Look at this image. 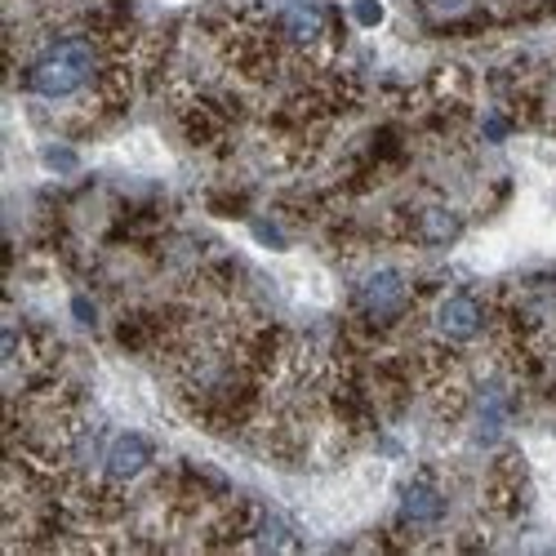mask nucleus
<instances>
[{
	"mask_svg": "<svg viewBox=\"0 0 556 556\" xmlns=\"http://www.w3.org/2000/svg\"><path fill=\"white\" fill-rule=\"evenodd\" d=\"M108 63H112V50L94 31H63L45 45L23 80L36 99H72L80 89L99 85Z\"/></svg>",
	"mask_w": 556,
	"mask_h": 556,
	"instance_id": "1",
	"label": "nucleus"
},
{
	"mask_svg": "<svg viewBox=\"0 0 556 556\" xmlns=\"http://www.w3.org/2000/svg\"><path fill=\"white\" fill-rule=\"evenodd\" d=\"M356 312L365 326H375V330H388L396 326V320L409 312V281H405V271L401 267H375L361 281L356 290Z\"/></svg>",
	"mask_w": 556,
	"mask_h": 556,
	"instance_id": "2",
	"label": "nucleus"
},
{
	"mask_svg": "<svg viewBox=\"0 0 556 556\" xmlns=\"http://www.w3.org/2000/svg\"><path fill=\"white\" fill-rule=\"evenodd\" d=\"M330 23H334V14L326 5H316V0H290L281 18H276V36H281L294 54L316 59L330 40Z\"/></svg>",
	"mask_w": 556,
	"mask_h": 556,
	"instance_id": "3",
	"label": "nucleus"
},
{
	"mask_svg": "<svg viewBox=\"0 0 556 556\" xmlns=\"http://www.w3.org/2000/svg\"><path fill=\"white\" fill-rule=\"evenodd\" d=\"M485 320H490V312L472 290H454L437 307V339L450 348H463L485 334Z\"/></svg>",
	"mask_w": 556,
	"mask_h": 556,
	"instance_id": "4",
	"label": "nucleus"
},
{
	"mask_svg": "<svg viewBox=\"0 0 556 556\" xmlns=\"http://www.w3.org/2000/svg\"><path fill=\"white\" fill-rule=\"evenodd\" d=\"M152 468V441L143 432H121L112 445H108V458H103V477L112 485H129Z\"/></svg>",
	"mask_w": 556,
	"mask_h": 556,
	"instance_id": "5",
	"label": "nucleus"
},
{
	"mask_svg": "<svg viewBox=\"0 0 556 556\" xmlns=\"http://www.w3.org/2000/svg\"><path fill=\"white\" fill-rule=\"evenodd\" d=\"M401 526H414V530H428V526H441L445 521V494L437 481L428 477H414L405 481L401 490Z\"/></svg>",
	"mask_w": 556,
	"mask_h": 556,
	"instance_id": "6",
	"label": "nucleus"
},
{
	"mask_svg": "<svg viewBox=\"0 0 556 556\" xmlns=\"http://www.w3.org/2000/svg\"><path fill=\"white\" fill-rule=\"evenodd\" d=\"M458 231H463V218L454 210H445V205H424L419 214L409 218V237L419 245H454Z\"/></svg>",
	"mask_w": 556,
	"mask_h": 556,
	"instance_id": "7",
	"label": "nucleus"
},
{
	"mask_svg": "<svg viewBox=\"0 0 556 556\" xmlns=\"http://www.w3.org/2000/svg\"><path fill=\"white\" fill-rule=\"evenodd\" d=\"M40 161H45V169H54V174H72L76 169V152L67 143H50L40 152Z\"/></svg>",
	"mask_w": 556,
	"mask_h": 556,
	"instance_id": "8",
	"label": "nucleus"
},
{
	"mask_svg": "<svg viewBox=\"0 0 556 556\" xmlns=\"http://www.w3.org/2000/svg\"><path fill=\"white\" fill-rule=\"evenodd\" d=\"M352 18L361 27H379L383 23V0H352Z\"/></svg>",
	"mask_w": 556,
	"mask_h": 556,
	"instance_id": "9",
	"label": "nucleus"
},
{
	"mask_svg": "<svg viewBox=\"0 0 556 556\" xmlns=\"http://www.w3.org/2000/svg\"><path fill=\"white\" fill-rule=\"evenodd\" d=\"M424 5L432 18H458V14L472 10V0H424Z\"/></svg>",
	"mask_w": 556,
	"mask_h": 556,
	"instance_id": "10",
	"label": "nucleus"
},
{
	"mask_svg": "<svg viewBox=\"0 0 556 556\" xmlns=\"http://www.w3.org/2000/svg\"><path fill=\"white\" fill-rule=\"evenodd\" d=\"M254 241L267 245V250H286V237H281V231H276V223H267V218L254 223Z\"/></svg>",
	"mask_w": 556,
	"mask_h": 556,
	"instance_id": "11",
	"label": "nucleus"
},
{
	"mask_svg": "<svg viewBox=\"0 0 556 556\" xmlns=\"http://www.w3.org/2000/svg\"><path fill=\"white\" fill-rule=\"evenodd\" d=\"M72 312H76L80 326H94V303L89 299H72Z\"/></svg>",
	"mask_w": 556,
	"mask_h": 556,
	"instance_id": "12",
	"label": "nucleus"
},
{
	"mask_svg": "<svg viewBox=\"0 0 556 556\" xmlns=\"http://www.w3.org/2000/svg\"><path fill=\"white\" fill-rule=\"evenodd\" d=\"M507 129H513V121H507V116H490L485 121V138H507Z\"/></svg>",
	"mask_w": 556,
	"mask_h": 556,
	"instance_id": "13",
	"label": "nucleus"
}]
</instances>
